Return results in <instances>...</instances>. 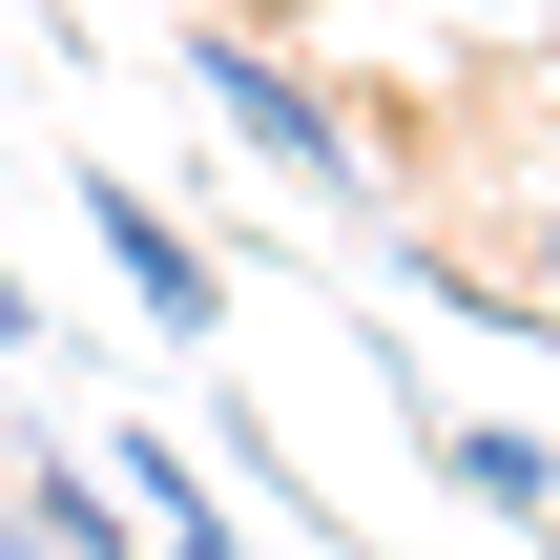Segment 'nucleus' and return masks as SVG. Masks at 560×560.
Instances as JSON below:
<instances>
[{"label":"nucleus","mask_w":560,"mask_h":560,"mask_svg":"<svg viewBox=\"0 0 560 560\" xmlns=\"http://www.w3.org/2000/svg\"><path fill=\"white\" fill-rule=\"evenodd\" d=\"M166 62H187V104H208V125L312 208V229H353V208H374V145H353V104H332L291 42H249V21H166Z\"/></svg>","instance_id":"f257e3e1"},{"label":"nucleus","mask_w":560,"mask_h":560,"mask_svg":"<svg viewBox=\"0 0 560 560\" xmlns=\"http://www.w3.org/2000/svg\"><path fill=\"white\" fill-rule=\"evenodd\" d=\"M83 249L125 270V312H145L166 353H208V332H229V270H208V249H187V229H166V208L125 187V166H83Z\"/></svg>","instance_id":"f03ea898"},{"label":"nucleus","mask_w":560,"mask_h":560,"mask_svg":"<svg viewBox=\"0 0 560 560\" xmlns=\"http://www.w3.org/2000/svg\"><path fill=\"white\" fill-rule=\"evenodd\" d=\"M83 457H104V499L145 520V560H270L249 520H229V478H208L187 436H145V416H125V436H83Z\"/></svg>","instance_id":"7ed1b4c3"},{"label":"nucleus","mask_w":560,"mask_h":560,"mask_svg":"<svg viewBox=\"0 0 560 560\" xmlns=\"http://www.w3.org/2000/svg\"><path fill=\"white\" fill-rule=\"evenodd\" d=\"M0 478H21V540H42V560H125V540H145V520L104 499V457H62V436H0Z\"/></svg>","instance_id":"20e7f679"},{"label":"nucleus","mask_w":560,"mask_h":560,"mask_svg":"<svg viewBox=\"0 0 560 560\" xmlns=\"http://www.w3.org/2000/svg\"><path fill=\"white\" fill-rule=\"evenodd\" d=\"M416 457H436L478 520H560V457L520 436V416H416Z\"/></svg>","instance_id":"39448f33"},{"label":"nucleus","mask_w":560,"mask_h":560,"mask_svg":"<svg viewBox=\"0 0 560 560\" xmlns=\"http://www.w3.org/2000/svg\"><path fill=\"white\" fill-rule=\"evenodd\" d=\"M520 270H540V312H560V187H540V229H520Z\"/></svg>","instance_id":"423d86ee"},{"label":"nucleus","mask_w":560,"mask_h":560,"mask_svg":"<svg viewBox=\"0 0 560 560\" xmlns=\"http://www.w3.org/2000/svg\"><path fill=\"white\" fill-rule=\"evenodd\" d=\"M0 353H42V291H21V270H0Z\"/></svg>","instance_id":"0eeeda50"},{"label":"nucleus","mask_w":560,"mask_h":560,"mask_svg":"<svg viewBox=\"0 0 560 560\" xmlns=\"http://www.w3.org/2000/svg\"><path fill=\"white\" fill-rule=\"evenodd\" d=\"M0 560H42V540H21V478H0Z\"/></svg>","instance_id":"6e6552de"}]
</instances>
